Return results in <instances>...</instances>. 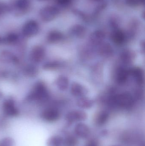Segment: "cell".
Returning <instances> with one entry per match:
<instances>
[{"label":"cell","instance_id":"obj_1","mask_svg":"<svg viewBox=\"0 0 145 146\" xmlns=\"http://www.w3.org/2000/svg\"><path fill=\"white\" fill-rule=\"evenodd\" d=\"M110 101L119 107L126 109L132 107L134 103L132 95L128 92L122 93L118 95L112 96Z\"/></svg>","mask_w":145,"mask_h":146},{"label":"cell","instance_id":"obj_2","mask_svg":"<svg viewBox=\"0 0 145 146\" xmlns=\"http://www.w3.org/2000/svg\"><path fill=\"white\" fill-rule=\"evenodd\" d=\"M29 98L31 100L42 102L47 99L49 92L46 85L42 82L36 84L33 91L29 95Z\"/></svg>","mask_w":145,"mask_h":146},{"label":"cell","instance_id":"obj_3","mask_svg":"<svg viewBox=\"0 0 145 146\" xmlns=\"http://www.w3.org/2000/svg\"><path fill=\"white\" fill-rule=\"evenodd\" d=\"M59 13V9L57 7L47 6L41 9L39 12V16L43 21L48 22L53 20Z\"/></svg>","mask_w":145,"mask_h":146},{"label":"cell","instance_id":"obj_4","mask_svg":"<svg viewBox=\"0 0 145 146\" xmlns=\"http://www.w3.org/2000/svg\"><path fill=\"white\" fill-rule=\"evenodd\" d=\"M30 0H16L9 11L12 10L16 16H21L26 13L31 7Z\"/></svg>","mask_w":145,"mask_h":146},{"label":"cell","instance_id":"obj_5","mask_svg":"<svg viewBox=\"0 0 145 146\" xmlns=\"http://www.w3.org/2000/svg\"><path fill=\"white\" fill-rule=\"evenodd\" d=\"M40 30L39 24L36 21L30 20L26 21L22 27V34L26 37H31L37 35Z\"/></svg>","mask_w":145,"mask_h":146},{"label":"cell","instance_id":"obj_6","mask_svg":"<svg viewBox=\"0 0 145 146\" xmlns=\"http://www.w3.org/2000/svg\"><path fill=\"white\" fill-rule=\"evenodd\" d=\"M87 118V115L84 111L81 110H74L66 114L65 119L70 123L85 121Z\"/></svg>","mask_w":145,"mask_h":146},{"label":"cell","instance_id":"obj_7","mask_svg":"<svg viewBox=\"0 0 145 146\" xmlns=\"http://www.w3.org/2000/svg\"><path fill=\"white\" fill-rule=\"evenodd\" d=\"M75 135L81 139L88 138L90 134V128L88 125L83 123H79L76 124L74 127Z\"/></svg>","mask_w":145,"mask_h":146},{"label":"cell","instance_id":"obj_8","mask_svg":"<svg viewBox=\"0 0 145 146\" xmlns=\"http://www.w3.org/2000/svg\"><path fill=\"white\" fill-rule=\"evenodd\" d=\"M46 54V50L42 46H35L30 53V58L32 61L40 62L44 59Z\"/></svg>","mask_w":145,"mask_h":146},{"label":"cell","instance_id":"obj_9","mask_svg":"<svg viewBox=\"0 0 145 146\" xmlns=\"http://www.w3.org/2000/svg\"><path fill=\"white\" fill-rule=\"evenodd\" d=\"M3 108L4 113L10 116H14L18 114V110L15 106L14 101L12 99H9L4 101Z\"/></svg>","mask_w":145,"mask_h":146},{"label":"cell","instance_id":"obj_10","mask_svg":"<svg viewBox=\"0 0 145 146\" xmlns=\"http://www.w3.org/2000/svg\"><path fill=\"white\" fill-rule=\"evenodd\" d=\"M43 118L49 122L57 121L60 117L59 111L54 108H49L46 109L42 114Z\"/></svg>","mask_w":145,"mask_h":146},{"label":"cell","instance_id":"obj_11","mask_svg":"<svg viewBox=\"0 0 145 146\" xmlns=\"http://www.w3.org/2000/svg\"><path fill=\"white\" fill-rule=\"evenodd\" d=\"M71 92L75 97H85L87 94V90L83 86L77 83L74 82L71 87Z\"/></svg>","mask_w":145,"mask_h":146},{"label":"cell","instance_id":"obj_12","mask_svg":"<svg viewBox=\"0 0 145 146\" xmlns=\"http://www.w3.org/2000/svg\"><path fill=\"white\" fill-rule=\"evenodd\" d=\"M105 38V33L101 31H96L90 35L89 42L91 44L95 46H99L103 43Z\"/></svg>","mask_w":145,"mask_h":146},{"label":"cell","instance_id":"obj_13","mask_svg":"<svg viewBox=\"0 0 145 146\" xmlns=\"http://www.w3.org/2000/svg\"><path fill=\"white\" fill-rule=\"evenodd\" d=\"M127 38L125 33L121 30L115 29L111 35L112 41L116 44L121 45L125 42Z\"/></svg>","mask_w":145,"mask_h":146},{"label":"cell","instance_id":"obj_14","mask_svg":"<svg viewBox=\"0 0 145 146\" xmlns=\"http://www.w3.org/2000/svg\"><path fill=\"white\" fill-rule=\"evenodd\" d=\"M98 52L101 56L107 58L112 56L113 53V48L109 44L102 43L99 45Z\"/></svg>","mask_w":145,"mask_h":146},{"label":"cell","instance_id":"obj_15","mask_svg":"<svg viewBox=\"0 0 145 146\" xmlns=\"http://www.w3.org/2000/svg\"><path fill=\"white\" fill-rule=\"evenodd\" d=\"M130 74L129 70L124 68H120L117 70L116 75V80L117 83L120 84L125 83Z\"/></svg>","mask_w":145,"mask_h":146},{"label":"cell","instance_id":"obj_16","mask_svg":"<svg viewBox=\"0 0 145 146\" xmlns=\"http://www.w3.org/2000/svg\"><path fill=\"white\" fill-rule=\"evenodd\" d=\"M16 58L8 50H3L0 53V61L4 64L15 62Z\"/></svg>","mask_w":145,"mask_h":146},{"label":"cell","instance_id":"obj_17","mask_svg":"<svg viewBox=\"0 0 145 146\" xmlns=\"http://www.w3.org/2000/svg\"><path fill=\"white\" fill-rule=\"evenodd\" d=\"M129 73L133 76L136 82L139 85H142L144 82V74L143 70L139 67H135L129 70Z\"/></svg>","mask_w":145,"mask_h":146},{"label":"cell","instance_id":"obj_18","mask_svg":"<svg viewBox=\"0 0 145 146\" xmlns=\"http://www.w3.org/2000/svg\"><path fill=\"white\" fill-rule=\"evenodd\" d=\"M108 112L104 111H100L97 114L94 119V123L97 126H102L105 124L109 119Z\"/></svg>","mask_w":145,"mask_h":146},{"label":"cell","instance_id":"obj_19","mask_svg":"<svg viewBox=\"0 0 145 146\" xmlns=\"http://www.w3.org/2000/svg\"><path fill=\"white\" fill-rule=\"evenodd\" d=\"M135 57V53L132 50H126L121 54L120 58L123 64L128 65L132 62Z\"/></svg>","mask_w":145,"mask_h":146},{"label":"cell","instance_id":"obj_20","mask_svg":"<svg viewBox=\"0 0 145 146\" xmlns=\"http://www.w3.org/2000/svg\"><path fill=\"white\" fill-rule=\"evenodd\" d=\"M70 33L72 36L81 38L83 37L86 34V28L81 25H75L71 28Z\"/></svg>","mask_w":145,"mask_h":146},{"label":"cell","instance_id":"obj_21","mask_svg":"<svg viewBox=\"0 0 145 146\" xmlns=\"http://www.w3.org/2000/svg\"><path fill=\"white\" fill-rule=\"evenodd\" d=\"M63 38L62 33L57 31H52L49 33L47 36L48 42L51 43L58 42L61 41Z\"/></svg>","mask_w":145,"mask_h":146},{"label":"cell","instance_id":"obj_22","mask_svg":"<svg viewBox=\"0 0 145 146\" xmlns=\"http://www.w3.org/2000/svg\"><path fill=\"white\" fill-rule=\"evenodd\" d=\"M93 101L89 98L85 97H81L77 102V106L83 109L91 108L93 105Z\"/></svg>","mask_w":145,"mask_h":146},{"label":"cell","instance_id":"obj_23","mask_svg":"<svg viewBox=\"0 0 145 146\" xmlns=\"http://www.w3.org/2000/svg\"><path fill=\"white\" fill-rule=\"evenodd\" d=\"M56 84L60 90L64 91L68 88L69 81L68 78L64 76H60L57 78Z\"/></svg>","mask_w":145,"mask_h":146},{"label":"cell","instance_id":"obj_24","mask_svg":"<svg viewBox=\"0 0 145 146\" xmlns=\"http://www.w3.org/2000/svg\"><path fill=\"white\" fill-rule=\"evenodd\" d=\"M47 146H63L64 139L58 135L52 136L49 138L47 142Z\"/></svg>","mask_w":145,"mask_h":146},{"label":"cell","instance_id":"obj_25","mask_svg":"<svg viewBox=\"0 0 145 146\" xmlns=\"http://www.w3.org/2000/svg\"><path fill=\"white\" fill-rule=\"evenodd\" d=\"M64 139V146H76L78 143L77 137L75 135H67Z\"/></svg>","mask_w":145,"mask_h":146},{"label":"cell","instance_id":"obj_26","mask_svg":"<svg viewBox=\"0 0 145 146\" xmlns=\"http://www.w3.org/2000/svg\"><path fill=\"white\" fill-rule=\"evenodd\" d=\"M18 39V36L14 33L8 34L4 38V42L7 44H13L16 42Z\"/></svg>","mask_w":145,"mask_h":146},{"label":"cell","instance_id":"obj_27","mask_svg":"<svg viewBox=\"0 0 145 146\" xmlns=\"http://www.w3.org/2000/svg\"><path fill=\"white\" fill-rule=\"evenodd\" d=\"M60 63L58 62H47L44 64L43 68L44 69L48 70L57 69L60 66Z\"/></svg>","mask_w":145,"mask_h":146},{"label":"cell","instance_id":"obj_28","mask_svg":"<svg viewBox=\"0 0 145 146\" xmlns=\"http://www.w3.org/2000/svg\"><path fill=\"white\" fill-rule=\"evenodd\" d=\"M9 11V7L4 3H0V19Z\"/></svg>","mask_w":145,"mask_h":146},{"label":"cell","instance_id":"obj_29","mask_svg":"<svg viewBox=\"0 0 145 146\" xmlns=\"http://www.w3.org/2000/svg\"><path fill=\"white\" fill-rule=\"evenodd\" d=\"M25 73L30 76H33L35 75V74L37 73V70H36L35 68L32 67H28L26 68V70H25Z\"/></svg>","mask_w":145,"mask_h":146},{"label":"cell","instance_id":"obj_30","mask_svg":"<svg viewBox=\"0 0 145 146\" xmlns=\"http://www.w3.org/2000/svg\"><path fill=\"white\" fill-rule=\"evenodd\" d=\"M127 4L131 7H135L140 4L138 0H126Z\"/></svg>","mask_w":145,"mask_h":146},{"label":"cell","instance_id":"obj_31","mask_svg":"<svg viewBox=\"0 0 145 146\" xmlns=\"http://www.w3.org/2000/svg\"><path fill=\"white\" fill-rule=\"evenodd\" d=\"M55 1L58 5L62 7H65L69 5L71 0H55Z\"/></svg>","mask_w":145,"mask_h":146},{"label":"cell","instance_id":"obj_32","mask_svg":"<svg viewBox=\"0 0 145 146\" xmlns=\"http://www.w3.org/2000/svg\"><path fill=\"white\" fill-rule=\"evenodd\" d=\"M12 143L11 139H3L1 143H0V146H12Z\"/></svg>","mask_w":145,"mask_h":146},{"label":"cell","instance_id":"obj_33","mask_svg":"<svg viewBox=\"0 0 145 146\" xmlns=\"http://www.w3.org/2000/svg\"><path fill=\"white\" fill-rule=\"evenodd\" d=\"M145 0H138L140 4H144Z\"/></svg>","mask_w":145,"mask_h":146},{"label":"cell","instance_id":"obj_34","mask_svg":"<svg viewBox=\"0 0 145 146\" xmlns=\"http://www.w3.org/2000/svg\"><path fill=\"white\" fill-rule=\"evenodd\" d=\"M35 1H37L42 2L46 1H49V0H35Z\"/></svg>","mask_w":145,"mask_h":146},{"label":"cell","instance_id":"obj_35","mask_svg":"<svg viewBox=\"0 0 145 146\" xmlns=\"http://www.w3.org/2000/svg\"><path fill=\"white\" fill-rule=\"evenodd\" d=\"M92 1H101V0H92Z\"/></svg>","mask_w":145,"mask_h":146},{"label":"cell","instance_id":"obj_36","mask_svg":"<svg viewBox=\"0 0 145 146\" xmlns=\"http://www.w3.org/2000/svg\"><path fill=\"white\" fill-rule=\"evenodd\" d=\"M118 146V145H113V146Z\"/></svg>","mask_w":145,"mask_h":146},{"label":"cell","instance_id":"obj_37","mask_svg":"<svg viewBox=\"0 0 145 146\" xmlns=\"http://www.w3.org/2000/svg\"></svg>","mask_w":145,"mask_h":146}]
</instances>
